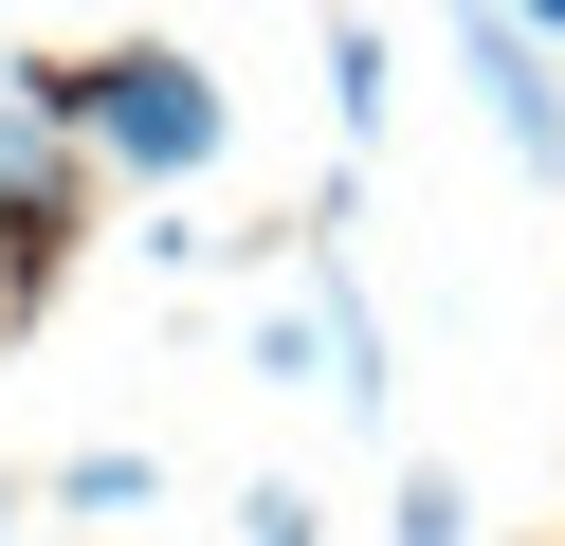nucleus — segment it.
Segmentation results:
<instances>
[{"label": "nucleus", "instance_id": "1", "mask_svg": "<svg viewBox=\"0 0 565 546\" xmlns=\"http://www.w3.org/2000/svg\"><path fill=\"white\" fill-rule=\"evenodd\" d=\"M19 73H38V92L74 109L92 146H110V182H201V164H220V128H237V109H220V73H201L183 36H110V55H19Z\"/></svg>", "mask_w": 565, "mask_h": 546}, {"label": "nucleus", "instance_id": "2", "mask_svg": "<svg viewBox=\"0 0 565 546\" xmlns=\"http://www.w3.org/2000/svg\"><path fill=\"white\" fill-rule=\"evenodd\" d=\"M92 182H110V146H92L74 109L19 73V55H0V328H38V291L74 274V237H92Z\"/></svg>", "mask_w": 565, "mask_h": 546}, {"label": "nucleus", "instance_id": "3", "mask_svg": "<svg viewBox=\"0 0 565 546\" xmlns=\"http://www.w3.org/2000/svg\"><path fill=\"white\" fill-rule=\"evenodd\" d=\"M456 19V73H475V109H492V146H511L529 182L565 201V36H529L511 0H438Z\"/></svg>", "mask_w": 565, "mask_h": 546}, {"label": "nucleus", "instance_id": "4", "mask_svg": "<svg viewBox=\"0 0 565 546\" xmlns=\"http://www.w3.org/2000/svg\"><path fill=\"white\" fill-rule=\"evenodd\" d=\"M55 510H92V528H147L164 510V456L128 437V456H55Z\"/></svg>", "mask_w": 565, "mask_h": 546}, {"label": "nucleus", "instance_id": "5", "mask_svg": "<svg viewBox=\"0 0 565 546\" xmlns=\"http://www.w3.org/2000/svg\"><path fill=\"white\" fill-rule=\"evenodd\" d=\"M329 109H347V146H383V109H402V55H383V19H329Z\"/></svg>", "mask_w": 565, "mask_h": 546}, {"label": "nucleus", "instance_id": "6", "mask_svg": "<svg viewBox=\"0 0 565 546\" xmlns=\"http://www.w3.org/2000/svg\"><path fill=\"white\" fill-rule=\"evenodd\" d=\"M402 546H475V492H456V473H438V456H419V473H402Z\"/></svg>", "mask_w": 565, "mask_h": 546}, {"label": "nucleus", "instance_id": "7", "mask_svg": "<svg viewBox=\"0 0 565 546\" xmlns=\"http://www.w3.org/2000/svg\"><path fill=\"white\" fill-rule=\"evenodd\" d=\"M237 546H329V510H310L292 473H256V510H237Z\"/></svg>", "mask_w": 565, "mask_h": 546}, {"label": "nucleus", "instance_id": "8", "mask_svg": "<svg viewBox=\"0 0 565 546\" xmlns=\"http://www.w3.org/2000/svg\"><path fill=\"white\" fill-rule=\"evenodd\" d=\"M511 19H529V36H565V0H511Z\"/></svg>", "mask_w": 565, "mask_h": 546}, {"label": "nucleus", "instance_id": "9", "mask_svg": "<svg viewBox=\"0 0 565 546\" xmlns=\"http://www.w3.org/2000/svg\"><path fill=\"white\" fill-rule=\"evenodd\" d=\"M0 546H19V473H0Z\"/></svg>", "mask_w": 565, "mask_h": 546}]
</instances>
